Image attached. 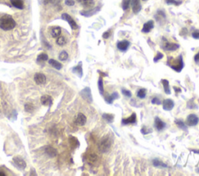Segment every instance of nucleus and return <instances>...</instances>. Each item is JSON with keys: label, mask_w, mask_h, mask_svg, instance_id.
<instances>
[{"label": "nucleus", "mask_w": 199, "mask_h": 176, "mask_svg": "<svg viewBox=\"0 0 199 176\" xmlns=\"http://www.w3.org/2000/svg\"><path fill=\"white\" fill-rule=\"evenodd\" d=\"M16 26V22L10 15H3L0 18V28L3 30H11Z\"/></svg>", "instance_id": "obj_1"}, {"label": "nucleus", "mask_w": 199, "mask_h": 176, "mask_svg": "<svg viewBox=\"0 0 199 176\" xmlns=\"http://www.w3.org/2000/svg\"><path fill=\"white\" fill-rule=\"evenodd\" d=\"M167 65L171 68L172 69L177 72H181L184 68V64L183 57L182 55H180L177 58H169L167 61Z\"/></svg>", "instance_id": "obj_2"}, {"label": "nucleus", "mask_w": 199, "mask_h": 176, "mask_svg": "<svg viewBox=\"0 0 199 176\" xmlns=\"http://www.w3.org/2000/svg\"><path fill=\"white\" fill-rule=\"evenodd\" d=\"M111 141L109 137H105L103 140H101V142L99 144V150L102 153L107 152L111 148Z\"/></svg>", "instance_id": "obj_3"}, {"label": "nucleus", "mask_w": 199, "mask_h": 176, "mask_svg": "<svg viewBox=\"0 0 199 176\" xmlns=\"http://www.w3.org/2000/svg\"><path fill=\"white\" fill-rule=\"evenodd\" d=\"M161 47H162L163 50H167V51H174V50H177L180 46L179 44L168 42L166 39L163 38V42L162 45H161Z\"/></svg>", "instance_id": "obj_4"}, {"label": "nucleus", "mask_w": 199, "mask_h": 176, "mask_svg": "<svg viewBox=\"0 0 199 176\" xmlns=\"http://www.w3.org/2000/svg\"><path fill=\"white\" fill-rule=\"evenodd\" d=\"M62 19L65 20L66 22H68V23L69 24V26H70V27L72 28V30H76V29L78 28V25H77V23H76V21L72 18V16H69V15L67 14V13H63V14L62 15Z\"/></svg>", "instance_id": "obj_5"}, {"label": "nucleus", "mask_w": 199, "mask_h": 176, "mask_svg": "<svg viewBox=\"0 0 199 176\" xmlns=\"http://www.w3.org/2000/svg\"><path fill=\"white\" fill-rule=\"evenodd\" d=\"M199 122L198 116L196 114L191 113V114L188 115L187 118V124L190 126H196Z\"/></svg>", "instance_id": "obj_6"}, {"label": "nucleus", "mask_w": 199, "mask_h": 176, "mask_svg": "<svg viewBox=\"0 0 199 176\" xmlns=\"http://www.w3.org/2000/svg\"><path fill=\"white\" fill-rule=\"evenodd\" d=\"M80 95L85 100H87V102H91L93 101L92 95H91V89L89 87H87V88H85L84 89L81 91Z\"/></svg>", "instance_id": "obj_7"}, {"label": "nucleus", "mask_w": 199, "mask_h": 176, "mask_svg": "<svg viewBox=\"0 0 199 176\" xmlns=\"http://www.w3.org/2000/svg\"><path fill=\"white\" fill-rule=\"evenodd\" d=\"M87 123V116H85L83 113H78L76 116V119H75V123L78 125V126H84L85 124Z\"/></svg>", "instance_id": "obj_8"}, {"label": "nucleus", "mask_w": 199, "mask_h": 176, "mask_svg": "<svg viewBox=\"0 0 199 176\" xmlns=\"http://www.w3.org/2000/svg\"><path fill=\"white\" fill-rule=\"evenodd\" d=\"M12 160H13V162H14L15 165H16V166L18 168L21 169V170H23V169H24V168H26V162H25V161L23 160L22 158L17 156V157H15V158H13Z\"/></svg>", "instance_id": "obj_9"}, {"label": "nucleus", "mask_w": 199, "mask_h": 176, "mask_svg": "<svg viewBox=\"0 0 199 176\" xmlns=\"http://www.w3.org/2000/svg\"><path fill=\"white\" fill-rule=\"evenodd\" d=\"M131 6L132 8V11L135 14H138L142 9V4L140 0H131Z\"/></svg>", "instance_id": "obj_10"}, {"label": "nucleus", "mask_w": 199, "mask_h": 176, "mask_svg": "<svg viewBox=\"0 0 199 176\" xmlns=\"http://www.w3.org/2000/svg\"><path fill=\"white\" fill-rule=\"evenodd\" d=\"M34 78L37 85H44L46 83V76L42 73H36L34 74Z\"/></svg>", "instance_id": "obj_11"}, {"label": "nucleus", "mask_w": 199, "mask_h": 176, "mask_svg": "<svg viewBox=\"0 0 199 176\" xmlns=\"http://www.w3.org/2000/svg\"><path fill=\"white\" fill-rule=\"evenodd\" d=\"M129 46H130V42H129V40H121V41H119L117 44V49L119 50L122 51V52L126 51L129 49Z\"/></svg>", "instance_id": "obj_12"}, {"label": "nucleus", "mask_w": 199, "mask_h": 176, "mask_svg": "<svg viewBox=\"0 0 199 176\" xmlns=\"http://www.w3.org/2000/svg\"><path fill=\"white\" fill-rule=\"evenodd\" d=\"M153 27H154V21L153 20H149L148 22L145 23L144 25H143V27L142 29V32L147 34V33H149L151 30H153Z\"/></svg>", "instance_id": "obj_13"}, {"label": "nucleus", "mask_w": 199, "mask_h": 176, "mask_svg": "<svg viewBox=\"0 0 199 176\" xmlns=\"http://www.w3.org/2000/svg\"><path fill=\"white\" fill-rule=\"evenodd\" d=\"M173 107H174V102L172 99H167L163 101V108L164 110H166V111H170L171 110H173Z\"/></svg>", "instance_id": "obj_14"}, {"label": "nucleus", "mask_w": 199, "mask_h": 176, "mask_svg": "<svg viewBox=\"0 0 199 176\" xmlns=\"http://www.w3.org/2000/svg\"><path fill=\"white\" fill-rule=\"evenodd\" d=\"M101 6H97V7H96V8L93 9H91V10H88V11H83V12H80V14L82 15V16H87V17H90V16H93V15L96 14V13H97V12L101 10Z\"/></svg>", "instance_id": "obj_15"}, {"label": "nucleus", "mask_w": 199, "mask_h": 176, "mask_svg": "<svg viewBox=\"0 0 199 176\" xmlns=\"http://www.w3.org/2000/svg\"><path fill=\"white\" fill-rule=\"evenodd\" d=\"M137 116L135 112L131 114V116H129V118H124L121 120L123 125H128V124H133L136 123Z\"/></svg>", "instance_id": "obj_16"}, {"label": "nucleus", "mask_w": 199, "mask_h": 176, "mask_svg": "<svg viewBox=\"0 0 199 176\" xmlns=\"http://www.w3.org/2000/svg\"><path fill=\"white\" fill-rule=\"evenodd\" d=\"M155 127L157 129V130L161 131L166 127V123L163 122V120L159 119V117H156L155 118Z\"/></svg>", "instance_id": "obj_17"}, {"label": "nucleus", "mask_w": 199, "mask_h": 176, "mask_svg": "<svg viewBox=\"0 0 199 176\" xmlns=\"http://www.w3.org/2000/svg\"><path fill=\"white\" fill-rule=\"evenodd\" d=\"M50 33L52 37H54V38H57V37L60 36L61 34H62V29H61V27H59V26H53V27L51 28Z\"/></svg>", "instance_id": "obj_18"}, {"label": "nucleus", "mask_w": 199, "mask_h": 176, "mask_svg": "<svg viewBox=\"0 0 199 176\" xmlns=\"http://www.w3.org/2000/svg\"><path fill=\"white\" fill-rule=\"evenodd\" d=\"M40 102L44 106H51V105L52 104V99H51L50 96L44 95V96H43L40 98Z\"/></svg>", "instance_id": "obj_19"}, {"label": "nucleus", "mask_w": 199, "mask_h": 176, "mask_svg": "<svg viewBox=\"0 0 199 176\" xmlns=\"http://www.w3.org/2000/svg\"><path fill=\"white\" fill-rule=\"evenodd\" d=\"M73 72L74 74H77L79 78L83 76V68H82V62H79L77 66L73 68Z\"/></svg>", "instance_id": "obj_20"}, {"label": "nucleus", "mask_w": 199, "mask_h": 176, "mask_svg": "<svg viewBox=\"0 0 199 176\" xmlns=\"http://www.w3.org/2000/svg\"><path fill=\"white\" fill-rule=\"evenodd\" d=\"M11 4L19 9H23L24 8V3L23 0H10Z\"/></svg>", "instance_id": "obj_21"}, {"label": "nucleus", "mask_w": 199, "mask_h": 176, "mask_svg": "<svg viewBox=\"0 0 199 176\" xmlns=\"http://www.w3.org/2000/svg\"><path fill=\"white\" fill-rule=\"evenodd\" d=\"M118 98H119L118 93L117 92H114V93H112L111 95H110L109 96H105V100H106V102H107L108 104H112L113 102H114V100Z\"/></svg>", "instance_id": "obj_22"}, {"label": "nucleus", "mask_w": 199, "mask_h": 176, "mask_svg": "<svg viewBox=\"0 0 199 176\" xmlns=\"http://www.w3.org/2000/svg\"><path fill=\"white\" fill-rule=\"evenodd\" d=\"M161 82H162V84H163V89H164V92H165L166 94L170 95L171 91H170V87L169 81L167 80V79H163V80L161 81Z\"/></svg>", "instance_id": "obj_23"}, {"label": "nucleus", "mask_w": 199, "mask_h": 176, "mask_svg": "<svg viewBox=\"0 0 199 176\" xmlns=\"http://www.w3.org/2000/svg\"><path fill=\"white\" fill-rule=\"evenodd\" d=\"M45 152L51 158H54L57 155V150L53 147L48 146L45 148Z\"/></svg>", "instance_id": "obj_24"}, {"label": "nucleus", "mask_w": 199, "mask_h": 176, "mask_svg": "<svg viewBox=\"0 0 199 176\" xmlns=\"http://www.w3.org/2000/svg\"><path fill=\"white\" fill-rule=\"evenodd\" d=\"M48 63L49 64H51L53 68L57 69V70H60V69H62V64H61L60 62H58V61L54 60V59H50V60L48 61Z\"/></svg>", "instance_id": "obj_25"}, {"label": "nucleus", "mask_w": 199, "mask_h": 176, "mask_svg": "<svg viewBox=\"0 0 199 176\" xmlns=\"http://www.w3.org/2000/svg\"><path fill=\"white\" fill-rule=\"evenodd\" d=\"M153 166L156 167V168H167V164H166L165 163H163V161H161L160 160H159V159H154V160L153 161Z\"/></svg>", "instance_id": "obj_26"}, {"label": "nucleus", "mask_w": 199, "mask_h": 176, "mask_svg": "<svg viewBox=\"0 0 199 176\" xmlns=\"http://www.w3.org/2000/svg\"><path fill=\"white\" fill-rule=\"evenodd\" d=\"M102 117L109 123L114 122V120H115V116L111 113H104L102 115Z\"/></svg>", "instance_id": "obj_27"}, {"label": "nucleus", "mask_w": 199, "mask_h": 176, "mask_svg": "<svg viewBox=\"0 0 199 176\" xmlns=\"http://www.w3.org/2000/svg\"><path fill=\"white\" fill-rule=\"evenodd\" d=\"M66 39H65V37L63 36H59L57 37V40H56V43L57 44H58V46H61L62 47L64 46V45H65L66 44Z\"/></svg>", "instance_id": "obj_28"}, {"label": "nucleus", "mask_w": 199, "mask_h": 176, "mask_svg": "<svg viewBox=\"0 0 199 176\" xmlns=\"http://www.w3.org/2000/svg\"><path fill=\"white\" fill-rule=\"evenodd\" d=\"M175 124H176L180 129H181V130H187V125H186V123H185L184 121H182L181 120H175Z\"/></svg>", "instance_id": "obj_29"}, {"label": "nucleus", "mask_w": 199, "mask_h": 176, "mask_svg": "<svg viewBox=\"0 0 199 176\" xmlns=\"http://www.w3.org/2000/svg\"><path fill=\"white\" fill-rule=\"evenodd\" d=\"M48 54H45V53H42V54H40L37 56V61L38 63H40V62H44L48 61Z\"/></svg>", "instance_id": "obj_30"}, {"label": "nucleus", "mask_w": 199, "mask_h": 176, "mask_svg": "<svg viewBox=\"0 0 199 176\" xmlns=\"http://www.w3.org/2000/svg\"><path fill=\"white\" fill-rule=\"evenodd\" d=\"M156 19V20L159 22L160 21V20H165L166 19V14L165 12H163L162 10H159L158 12H157V14L155 16Z\"/></svg>", "instance_id": "obj_31"}, {"label": "nucleus", "mask_w": 199, "mask_h": 176, "mask_svg": "<svg viewBox=\"0 0 199 176\" xmlns=\"http://www.w3.org/2000/svg\"><path fill=\"white\" fill-rule=\"evenodd\" d=\"M97 85H98V88L99 91H100V93L101 95H103L104 93V81H103L102 77H100Z\"/></svg>", "instance_id": "obj_32"}, {"label": "nucleus", "mask_w": 199, "mask_h": 176, "mask_svg": "<svg viewBox=\"0 0 199 176\" xmlns=\"http://www.w3.org/2000/svg\"><path fill=\"white\" fill-rule=\"evenodd\" d=\"M83 6L87 8H90L94 6V0H83Z\"/></svg>", "instance_id": "obj_33"}, {"label": "nucleus", "mask_w": 199, "mask_h": 176, "mask_svg": "<svg viewBox=\"0 0 199 176\" xmlns=\"http://www.w3.org/2000/svg\"><path fill=\"white\" fill-rule=\"evenodd\" d=\"M145 96H146V89L145 88H140L137 92V96L139 99H145Z\"/></svg>", "instance_id": "obj_34"}, {"label": "nucleus", "mask_w": 199, "mask_h": 176, "mask_svg": "<svg viewBox=\"0 0 199 176\" xmlns=\"http://www.w3.org/2000/svg\"><path fill=\"white\" fill-rule=\"evenodd\" d=\"M131 0H123L122 1V4H121V6H122L123 10H128L130 7V5H131Z\"/></svg>", "instance_id": "obj_35"}, {"label": "nucleus", "mask_w": 199, "mask_h": 176, "mask_svg": "<svg viewBox=\"0 0 199 176\" xmlns=\"http://www.w3.org/2000/svg\"><path fill=\"white\" fill-rule=\"evenodd\" d=\"M68 53H67L66 51H65V50L62 51V52L60 53V54H59V56H58L59 60L62 61H66L67 59H68Z\"/></svg>", "instance_id": "obj_36"}, {"label": "nucleus", "mask_w": 199, "mask_h": 176, "mask_svg": "<svg viewBox=\"0 0 199 176\" xmlns=\"http://www.w3.org/2000/svg\"><path fill=\"white\" fill-rule=\"evenodd\" d=\"M167 5H174V6H179L182 3V1L180 0H165Z\"/></svg>", "instance_id": "obj_37"}, {"label": "nucleus", "mask_w": 199, "mask_h": 176, "mask_svg": "<svg viewBox=\"0 0 199 176\" xmlns=\"http://www.w3.org/2000/svg\"><path fill=\"white\" fill-rule=\"evenodd\" d=\"M24 108L26 112H31L34 110V106H33L32 104H30V103H26V104H25Z\"/></svg>", "instance_id": "obj_38"}, {"label": "nucleus", "mask_w": 199, "mask_h": 176, "mask_svg": "<svg viewBox=\"0 0 199 176\" xmlns=\"http://www.w3.org/2000/svg\"><path fill=\"white\" fill-rule=\"evenodd\" d=\"M121 92H122V94L125 96V97H128V98H131L132 94H131V92H130L128 89H125V88H122L121 89Z\"/></svg>", "instance_id": "obj_39"}, {"label": "nucleus", "mask_w": 199, "mask_h": 176, "mask_svg": "<svg viewBox=\"0 0 199 176\" xmlns=\"http://www.w3.org/2000/svg\"><path fill=\"white\" fill-rule=\"evenodd\" d=\"M60 2V0H44V3L45 5L48 4H58Z\"/></svg>", "instance_id": "obj_40"}, {"label": "nucleus", "mask_w": 199, "mask_h": 176, "mask_svg": "<svg viewBox=\"0 0 199 176\" xmlns=\"http://www.w3.org/2000/svg\"><path fill=\"white\" fill-rule=\"evenodd\" d=\"M197 107L195 103L194 102V99L190 100L189 102H187V108L188 109H191V110H193V109H195Z\"/></svg>", "instance_id": "obj_41"}, {"label": "nucleus", "mask_w": 199, "mask_h": 176, "mask_svg": "<svg viewBox=\"0 0 199 176\" xmlns=\"http://www.w3.org/2000/svg\"><path fill=\"white\" fill-rule=\"evenodd\" d=\"M163 58V54L160 52H158L156 54V56L155 58H154V59H153V61H154V62H157L159 61V60H161Z\"/></svg>", "instance_id": "obj_42"}, {"label": "nucleus", "mask_w": 199, "mask_h": 176, "mask_svg": "<svg viewBox=\"0 0 199 176\" xmlns=\"http://www.w3.org/2000/svg\"><path fill=\"white\" fill-rule=\"evenodd\" d=\"M152 103L154 105H161L162 104V102H161L160 100L159 99L157 98V97H154V98L152 99Z\"/></svg>", "instance_id": "obj_43"}, {"label": "nucleus", "mask_w": 199, "mask_h": 176, "mask_svg": "<svg viewBox=\"0 0 199 176\" xmlns=\"http://www.w3.org/2000/svg\"><path fill=\"white\" fill-rule=\"evenodd\" d=\"M65 3L66 6H73L75 5V1L74 0H65Z\"/></svg>", "instance_id": "obj_44"}, {"label": "nucleus", "mask_w": 199, "mask_h": 176, "mask_svg": "<svg viewBox=\"0 0 199 176\" xmlns=\"http://www.w3.org/2000/svg\"><path fill=\"white\" fill-rule=\"evenodd\" d=\"M192 37L193 38L196 39V40H199V30H195L192 33Z\"/></svg>", "instance_id": "obj_45"}, {"label": "nucleus", "mask_w": 199, "mask_h": 176, "mask_svg": "<svg viewBox=\"0 0 199 176\" xmlns=\"http://www.w3.org/2000/svg\"><path fill=\"white\" fill-rule=\"evenodd\" d=\"M110 36H111V31L110 30H107V31H106V32L103 34V37L104 39H108L110 37Z\"/></svg>", "instance_id": "obj_46"}, {"label": "nucleus", "mask_w": 199, "mask_h": 176, "mask_svg": "<svg viewBox=\"0 0 199 176\" xmlns=\"http://www.w3.org/2000/svg\"><path fill=\"white\" fill-rule=\"evenodd\" d=\"M194 59H195V61L196 62V63H199V51L197 53V54H195Z\"/></svg>", "instance_id": "obj_47"}, {"label": "nucleus", "mask_w": 199, "mask_h": 176, "mask_svg": "<svg viewBox=\"0 0 199 176\" xmlns=\"http://www.w3.org/2000/svg\"><path fill=\"white\" fill-rule=\"evenodd\" d=\"M173 89L175 90V92H177V93H180V92H181V89L180 88H177V87H175V86H173Z\"/></svg>", "instance_id": "obj_48"}, {"label": "nucleus", "mask_w": 199, "mask_h": 176, "mask_svg": "<svg viewBox=\"0 0 199 176\" xmlns=\"http://www.w3.org/2000/svg\"><path fill=\"white\" fill-rule=\"evenodd\" d=\"M0 176H6V174L3 173V172H0Z\"/></svg>", "instance_id": "obj_49"}, {"label": "nucleus", "mask_w": 199, "mask_h": 176, "mask_svg": "<svg viewBox=\"0 0 199 176\" xmlns=\"http://www.w3.org/2000/svg\"><path fill=\"white\" fill-rule=\"evenodd\" d=\"M76 1L78 2H83V0H76Z\"/></svg>", "instance_id": "obj_50"}, {"label": "nucleus", "mask_w": 199, "mask_h": 176, "mask_svg": "<svg viewBox=\"0 0 199 176\" xmlns=\"http://www.w3.org/2000/svg\"><path fill=\"white\" fill-rule=\"evenodd\" d=\"M196 171H197L198 173H199V168H197V169H196Z\"/></svg>", "instance_id": "obj_51"}, {"label": "nucleus", "mask_w": 199, "mask_h": 176, "mask_svg": "<svg viewBox=\"0 0 199 176\" xmlns=\"http://www.w3.org/2000/svg\"><path fill=\"white\" fill-rule=\"evenodd\" d=\"M142 1H146V0H142Z\"/></svg>", "instance_id": "obj_52"}]
</instances>
